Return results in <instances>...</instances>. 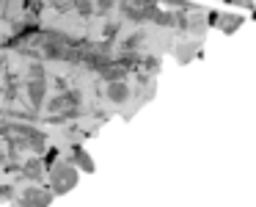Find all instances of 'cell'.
I'll list each match as a JSON object with an SVG mask.
<instances>
[{"mask_svg": "<svg viewBox=\"0 0 256 207\" xmlns=\"http://www.w3.org/2000/svg\"><path fill=\"white\" fill-rule=\"evenodd\" d=\"M69 163H74V166H78L80 171H86V174L94 171V160H91V155L83 149V146H74V149H72V157H69Z\"/></svg>", "mask_w": 256, "mask_h": 207, "instance_id": "cell-7", "label": "cell"}, {"mask_svg": "<svg viewBox=\"0 0 256 207\" xmlns=\"http://www.w3.org/2000/svg\"><path fill=\"white\" fill-rule=\"evenodd\" d=\"M0 72H3V58H0Z\"/></svg>", "mask_w": 256, "mask_h": 207, "instance_id": "cell-19", "label": "cell"}, {"mask_svg": "<svg viewBox=\"0 0 256 207\" xmlns=\"http://www.w3.org/2000/svg\"><path fill=\"white\" fill-rule=\"evenodd\" d=\"M44 171H47V166H44L42 157H34V160H28L22 166V177H28V179H42V177H44Z\"/></svg>", "mask_w": 256, "mask_h": 207, "instance_id": "cell-8", "label": "cell"}, {"mask_svg": "<svg viewBox=\"0 0 256 207\" xmlns=\"http://www.w3.org/2000/svg\"><path fill=\"white\" fill-rule=\"evenodd\" d=\"M105 94H108V100H110V102L122 105V102L130 100V86L124 83V80H110V83H108V89H105Z\"/></svg>", "mask_w": 256, "mask_h": 207, "instance_id": "cell-6", "label": "cell"}, {"mask_svg": "<svg viewBox=\"0 0 256 207\" xmlns=\"http://www.w3.org/2000/svg\"><path fill=\"white\" fill-rule=\"evenodd\" d=\"M193 53H196V47H179V50H176V58H179L182 64H188V58L193 56Z\"/></svg>", "mask_w": 256, "mask_h": 207, "instance_id": "cell-15", "label": "cell"}, {"mask_svg": "<svg viewBox=\"0 0 256 207\" xmlns=\"http://www.w3.org/2000/svg\"><path fill=\"white\" fill-rule=\"evenodd\" d=\"M140 42H144V34H132L127 36V39L122 42V53H135L140 47Z\"/></svg>", "mask_w": 256, "mask_h": 207, "instance_id": "cell-11", "label": "cell"}, {"mask_svg": "<svg viewBox=\"0 0 256 207\" xmlns=\"http://www.w3.org/2000/svg\"><path fill=\"white\" fill-rule=\"evenodd\" d=\"M3 3H6V0H0V6H3Z\"/></svg>", "mask_w": 256, "mask_h": 207, "instance_id": "cell-20", "label": "cell"}, {"mask_svg": "<svg viewBox=\"0 0 256 207\" xmlns=\"http://www.w3.org/2000/svg\"><path fill=\"white\" fill-rule=\"evenodd\" d=\"M30 78H44V67H42V64H34V67H30Z\"/></svg>", "mask_w": 256, "mask_h": 207, "instance_id": "cell-17", "label": "cell"}, {"mask_svg": "<svg viewBox=\"0 0 256 207\" xmlns=\"http://www.w3.org/2000/svg\"><path fill=\"white\" fill-rule=\"evenodd\" d=\"M124 75H127V69H124L118 61H110V64H108V67L100 72V78L105 80V83H110V80H124Z\"/></svg>", "mask_w": 256, "mask_h": 207, "instance_id": "cell-9", "label": "cell"}, {"mask_svg": "<svg viewBox=\"0 0 256 207\" xmlns=\"http://www.w3.org/2000/svg\"><path fill=\"white\" fill-rule=\"evenodd\" d=\"M44 97H47V78H28V100L34 108L44 105Z\"/></svg>", "mask_w": 256, "mask_h": 207, "instance_id": "cell-5", "label": "cell"}, {"mask_svg": "<svg viewBox=\"0 0 256 207\" xmlns=\"http://www.w3.org/2000/svg\"><path fill=\"white\" fill-rule=\"evenodd\" d=\"M56 201V193L52 190H44V188H25L22 193H20L17 204L22 207H47Z\"/></svg>", "mask_w": 256, "mask_h": 207, "instance_id": "cell-3", "label": "cell"}, {"mask_svg": "<svg viewBox=\"0 0 256 207\" xmlns=\"http://www.w3.org/2000/svg\"><path fill=\"white\" fill-rule=\"evenodd\" d=\"M80 108V91H58V97H52L50 102V113H61V119H72Z\"/></svg>", "mask_w": 256, "mask_h": 207, "instance_id": "cell-2", "label": "cell"}, {"mask_svg": "<svg viewBox=\"0 0 256 207\" xmlns=\"http://www.w3.org/2000/svg\"><path fill=\"white\" fill-rule=\"evenodd\" d=\"M72 9L80 17H91L94 14V0H72Z\"/></svg>", "mask_w": 256, "mask_h": 207, "instance_id": "cell-10", "label": "cell"}, {"mask_svg": "<svg viewBox=\"0 0 256 207\" xmlns=\"http://www.w3.org/2000/svg\"><path fill=\"white\" fill-rule=\"evenodd\" d=\"M56 160H58V149H56V146H52V149H47V155H44V166L50 168V166H52V163H56Z\"/></svg>", "mask_w": 256, "mask_h": 207, "instance_id": "cell-16", "label": "cell"}, {"mask_svg": "<svg viewBox=\"0 0 256 207\" xmlns=\"http://www.w3.org/2000/svg\"><path fill=\"white\" fill-rule=\"evenodd\" d=\"M56 89H58V91H66V80L58 78V80H56Z\"/></svg>", "mask_w": 256, "mask_h": 207, "instance_id": "cell-18", "label": "cell"}, {"mask_svg": "<svg viewBox=\"0 0 256 207\" xmlns=\"http://www.w3.org/2000/svg\"><path fill=\"white\" fill-rule=\"evenodd\" d=\"M47 177H50V190L56 196H64V193H69V190L74 188V185H78V166H74V163H52L50 166V174H47Z\"/></svg>", "mask_w": 256, "mask_h": 207, "instance_id": "cell-1", "label": "cell"}, {"mask_svg": "<svg viewBox=\"0 0 256 207\" xmlns=\"http://www.w3.org/2000/svg\"><path fill=\"white\" fill-rule=\"evenodd\" d=\"M140 67H144L146 72H157V69H160V61H157L154 56H149V58H140Z\"/></svg>", "mask_w": 256, "mask_h": 207, "instance_id": "cell-14", "label": "cell"}, {"mask_svg": "<svg viewBox=\"0 0 256 207\" xmlns=\"http://www.w3.org/2000/svg\"><path fill=\"white\" fill-rule=\"evenodd\" d=\"M102 36H105V39H116V36H118V23H116V20H110V23H105V28H102Z\"/></svg>", "mask_w": 256, "mask_h": 207, "instance_id": "cell-12", "label": "cell"}, {"mask_svg": "<svg viewBox=\"0 0 256 207\" xmlns=\"http://www.w3.org/2000/svg\"><path fill=\"white\" fill-rule=\"evenodd\" d=\"M206 28V23L201 17H188V31H193V34H201V31Z\"/></svg>", "mask_w": 256, "mask_h": 207, "instance_id": "cell-13", "label": "cell"}, {"mask_svg": "<svg viewBox=\"0 0 256 207\" xmlns=\"http://www.w3.org/2000/svg\"><path fill=\"white\" fill-rule=\"evenodd\" d=\"M206 25H215V28H220L223 34H234V31L242 25V17H240V14H218V12H212L210 20H206Z\"/></svg>", "mask_w": 256, "mask_h": 207, "instance_id": "cell-4", "label": "cell"}]
</instances>
